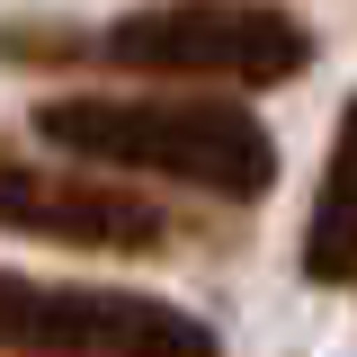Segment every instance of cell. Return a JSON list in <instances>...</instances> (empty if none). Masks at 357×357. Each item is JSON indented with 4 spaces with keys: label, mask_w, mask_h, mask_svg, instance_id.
<instances>
[{
    "label": "cell",
    "mask_w": 357,
    "mask_h": 357,
    "mask_svg": "<svg viewBox=\"0 0 357 357\" xmlns=\"http://www.w3.org/2000/svg\"><path fill=\"white\" fill-rule=\"evenodd\" d=\"M304 277H312V286H349V295H357V89H349V107H340L331 161H321V188H312Z\"/></svg>",
    "instance_id": "obj_5"
},
{
    "label": "cell",
    "mask_w": 357,
    "mask_h": 357,
    "mask_svg": "<svg viewBox=\"0 0 357 357\" xmlns=\"http://www.w3.org/2000/svg\"><path fill=\"white\" fill-rule=\"evenodd\" d=\"M0 232L54 241V250H116V259L178 250L170 206H152L126 178L72 170V161H36V152H0Z\"/></svg>",
    "instance_id": "obj_4"
},
{
    "label": "cell",
    "mask_w": 357,
    "mask_h": 357,
    "mask_svg": "<svg viewBox=\"0 0 357 357\" xmlns=\"http://www.w3.org/2000/svg\"><path fill=\"white\" fill-rule=\"evenodd\" d=\"M89 54L107 72H143L161 89H206V98H232V89H286L312 72V27L277 0H143L126 18H107Z\"/></svg>",
    "instance_id": "obj_2"
},
{
    "label": "cell",
    "mask_w": 357,
    "mask_h": 357,
    "mask_svg": "<svg viewBox=\"0 0 357 357\" xmlns=\"http://www.w3.org/2000/svg\"><path fill=\"white\" fill-rule=\"evenodd\" d=\"M0 357H223V331L143 286H63L0 268Z\"/></svg>",
    "instance_id": "obj_3"
},
{
    "label": "cell",
    "mask_w": 357,
    "mask_h": 357,
    "mask_svg": "<svg viewBox=\"0 0 357 357\" xmlns=\"http://www.w3.org/2000/svg\"><path fill=\"white\" fill-rule=\"evenodd\" d=\"M36 143L98 178H161L215 206H259L277 188V134L241 98L206 89H63L36 98Z\"/></svg>",
    "instance_id": "obj_1"
}]
</instances>
